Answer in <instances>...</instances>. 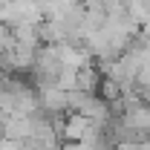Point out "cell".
<instances>
[{"mask_svg": "<svg viewBox=\"0 0 150 150\" xmlns=\"http://www.w3.org/2000/svg\"><path fill=\"white\" fill-rule=\"evenodd\" d=\"M90 133V121L78 112H67L64 124H61V142H81Z\"/></svg>", "mask_w": 150, "mask_h": 150, "instance_id": "cell-1", "label": "cell"}, {"mask_svg": "<svg viewBox=\"0 0 150 150\" xmlns=\"http://www.w3.org/2000/svg\"><path fill=\"white\" fill-rule=\"evenodd\" d=\"M101 78H104V75L98 72V67H95V64H87V67H81L78 75H75V90H81V93H87V95H95Z\"/></svg>", "mask_w": 150, "mask_h": 150, "instance_id": "cell-2", "label": "cell"}, {"mask_svg": "<svg viewBox=\"0 0 150 150\" xmlns=\"http://www.w3.org/2000/svg\"><path fill=\"white\" fill-rule=\"evenodd\" d=\"M75 69H61V75H58V90H64V93H72L75 90Z\"/></svg>", "mask_w": 150, "mask_h": 150, "instance_id": "cell-3", "label": "cell"}, {"mask_svg": "<svg viewBox=\"0 0 150 150\" xmlns=\"http://www.w3.org/2000/svg\"><path fill=\"white\" fill-rule=\"evenodd\" d=\"M61 150H90L84 142H61Z\"/></svg>", "mask_w": 150, "mask_h": 150, "instance_id": "cell-4", "label": "cell"}, {"mask_svg": "<svg viewBox=\"0 0 150 150\" xmlns=\"http://www.w3.org/2000/svg\"><path fill=\"white\" fill-rule=\"evenodd\" d=\"M38 150H61V144H40Z\"/></svg>", "mask_w": 150, "mask_h": 150, "instance_id": "cell-5", "label": "cell"}]
</instances>
